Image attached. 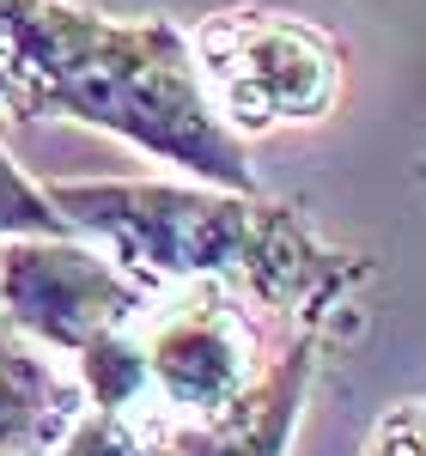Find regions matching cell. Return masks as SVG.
I'll use <instances>...</instances> for the list:
<instances>
[{
  "instance_id": "10",
  "label": "cell",
  "mask_w": 426,
  "mask_h": 456,
  "mask_svg": "<svg viewBox=\"0 0 426 456\" xmlns=\"http://www.w3.org/2000/svg\"><path fill=\"white\" fill-rule=\"evenodd\" d=\"M55 456H152V444H146V426L135 414H110V408L79 402V414L55 438Z\"/></svg>"
},
{
  "instance_id": "6",
  "label": "cell",
  "mask_w": 426,
  "mask_h": 456,
  "mask_svg": "<svg viewBox=\"0 0 426 456\" xmlns=\"http://www.w3.org/2000/svg\"><path fill=\"white\" fill-rule=\"evenodd\" d=\"M317 353L323 335L299 329L232 408H219L208 420H141L152 456H286L299 414L311 402V384H317Z\"/></svg>"
},
{
  "instance_id": "7",
  "label": "cell",
  "mask_w": 426,
  "mask_h": 456,
  "mask_svg": "<svg viewBox=\"0 0 426 456\" xmlns=\"http://www.w3.org/2000/svg\"><path fill=\"white\" fill-rule=\"evenodd\" d=\"M79 414V384H68L43 353L0 316V451L49 456L61 426Z\"/></svg>"
},
{
  "instance_id": "5",
  "label": "cell",
  "mask_w": 426,
  "mask_h": 456,
  "mask_svg": "<svg viewBox=\"0 0 426 456\" xmlns=\"http://www.w3.org/2000/svg\"><path fill=\"white\" fill-rule=\"evenodd\" d=\"M135 274H122L86 238H0V316L43 353H79L104 329H122L146 311Z\"/></svg>"
},
{
  "instance_id": "13",
  "label": "cell",
  "mask_w": 426,
  "mask_h": 456,
  "mask_svg": "<svg viewBox=\"0 0 426 456\" xmlns=\"http://www.w3.org/2000/svg\"><path fill=\"white\" fill-rule=\"evenodd\" d=\"M0 456H12V451H0Z\"/></svg>"
},
{
  "instance_id": "4",
  "label": "cell",
  "mask_w": 426,
  "mask_h": 456,
  "mask_svg": "<svg viewBox=\"0 0 426 456\" xmlns=\"http://www.w3.org/2000/svg\"><path fill=\"white\" fill-rule=\"evenodd\" d=\"M146 359V408L135 420H208L262 378V341L244 322V298L225 286H165L135 316Z\"/></svg>"
},
{
  "instance_id": "3",
  "label": "cell",
  "mask_w": 426,
  "mask_h": 456,
  "mask_svg": "<svg viewBox=\"0 0 426 456\" xmlns=\"http://www.w3.org/2000/svg\"><path fill=\"white\" fill-rule=\"evenodd\" d=\"M189 55L213 116L238 141L317 128L341 104V73H348L341 43L286 6H262V0L213 6L189 31Z\"/></svg>"
},
{
  "instance_id": "8",
  "label": "cell",
  "mask_w": 426,
  "mask_h": 456,
  "mask_svg": "<svg viewBox=\"0 0 426 456\" xmlns=\"http://www.w3.org/2000/svg\"><path fill=\"white\" fill-rule=\"evenodd\" d=\"M73 359H79V402L86 408H110V414H141L146 408V359H141L135 322L104 329Z\"/></svg>"
},
{
  "instance_id": "9",
  "label": "cell",
  "mask_w": 426,
  "mask_h": 456,
  "mask_svg": "<svg viewBox=\"0 0 426 456\" xmlns=\"http://www.w3.org/2000/svg\"><path fill=\"white\" fill-rule=\"evenodd\" d=\"M61 238L68 232V219L49 208V195H43V183L25 176V165L0 146V238Z\"/></svg>"
},
{
  "instance_id": "11",
  "label": "cell",
  "mask_w": 426,
  "mask_h": 456,
  "mask_svg": "<svg viewBox=\"0 0 426 456\" xmlns=\"http://www.w3.org/2000/svg\"><path fill=\"white\" fill-rule=\"evenodd\" d=\"M421 402L408 395V402H396V408H384L378 420H372V432H365V444H359V456H421L426 438H421Z\"/></svg>"
},
{
  "instance_id": "1",
  "label": "cell",
  "mask_w": 426,
  "mask_h": 456,
  "mask_svg": "<svg viewBox=\"0 0 426 456\" xmlns=\"http://www.w3.org/2000/svg\"><path fill=\"white\" fill-rule=\"evenodd\" d=\"M43 195L73 238L98 244L146 292L208 281L323 335L335 311H354L359 286L372 281V256L317 238L305 213L262 201V189L244 195L195 176H68L43 183Z\"/></svg>"
},
{
  "instance_id": "2",
  "label": "cell",
  "mask_w": 426,
  "mask_h": 456,
  "mask_svg": "<svg viewBox=\"0 0 426 456\" xmlns=\"http://www.w3.org/2000/svg\"><path fill=\"white\" fill-rule=\"evenodd\" d=\"M0 55L19 122L68 116L195 183L244 195L262 189L250 146L213 116L177 19H110L73 0H0Z\"/></svg>"
},
{
  "instance_id": "12",
  "label": "cell",
  "mask_w": 426,
  "mask_h": 456,
  "mask_svg": "<svg viewBox=\"0 0 426 456\" xmlns=\"http://www.w3.org/2000/svg\"><path fill=\"white\" fill-rule=\"evenodd\" d=\"M0 116L19 122V98H12V73H6V55H0Z\"/></svg>"
}]
</instances>
